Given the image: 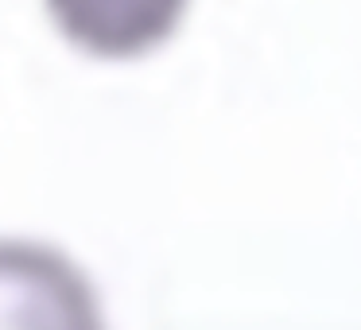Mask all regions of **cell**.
Masks as SVG:
<instances>
[{
	"instance_id": "obj_1",
	"label": "cell",
	"mask_w": 361,
	"mask_h": 330,
	"mask_svg": "<svg viewBox=\"0 0 361 330\" xmlns=\"http://www.w3.org/2000/svg\"><path fill=\"white\" fill-rule=\"evenodd\" d=\"M0 330H109L94 280L32 237H0Z\"/></svg>"
},
{
	"instance_id": "obj_2",
	"label": "cell",
	"mask_w": 361,
	"mask_h": 330,
	"mask_svg": "<svg viewBox=\"0 0 361 330\" xmlns=\"http://www.w3.org/2000/svg\"><path fill=\"white\" fill-rule=\"evenodd\" d=\"M51 32L94 63H136L183 32L190 0H39Z\"/></svg>"
}]
</instances>
